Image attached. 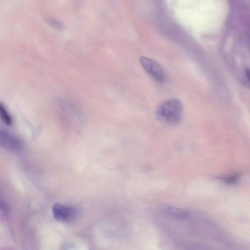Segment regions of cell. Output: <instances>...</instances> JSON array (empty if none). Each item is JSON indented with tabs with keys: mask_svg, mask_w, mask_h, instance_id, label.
Wrapping results in <instances>:
<instances>
[{
	"mask_svg": "<svg viewBox=\"0 0 250 250\" xmlns=\"http://www.w3.org/2000/svg\"><path fill=\"white\" fill-rule=\"evenodd\" d=\"M181 102L175 99L166 100L161 103L156 110V116L161 122L173 125L178 123L183 115Z\"/></svg>",
	"mask_w": 250,
	"mask_h": 250,
	"instance_id": "6da1fadb",
	"label": "cell"
},
{
	"mask_svg": "<svg viewBox=\"0 0 250 250\" xmlns=\"http://www.w3.org/2000/svg\"><path fill=\"white\" fill-rule=\"evenodd\" d=\"M139 61L144 70L153 79L158 82H164L165 81L166 74L159 63L150 58L144 56L140 58Z\"/></svg>",
	"mask_w": 250,
	"mask_h": 250,
	"instance_id": "7a4b0ae2",
	"label": "cell"
},
{
	"mask_svg": "<svg viewBox=\"0 0 250 250\" xmlns=\"http://www.w3.org/2000/svg\"><path fill=\"white\" fill-rule=\"evenodd\" d=\"M52 209L54 218L59 221L70 222L76 216L75 209L70 207L55 204L52 206Z\"/></svg>",
	"mask_w": 250,
	"mask_h": 250,
	"instance_id": "3957f363",
	"label": "cell"
},
{
	"mask_svg": "<svg viewBox=\"0 0 250 250\" xmlns=\"http://www.w3.org/2000/svg\"><path fill=\"white\" fill-rule=\"evenodd\" d=\"M0 146L7 149L17 151L21 149V144L14 136L5 131L0 130Z\"/></svg>",
	"mask_w": 250,
	"mask_h": 250,
	"instance_id": "277c9868",
	"label": "cell"
},
{
	"mask_svg": "<svg viewBox=\"0 0 250 250\" xmlns=\"http://www.w3.org/2000/svg\"><path fill=\"white\" fill-rule=\"evenodd\" d=\"M0 117L2 121L7 125L12 124V119L4 105L0 103Z\"/></svg>",
	"mask_w": 250,
	"mask_h": 250,
	"instance_id": "5b68a950",
	"label": "cell"
},
{
	"mask_svg": "<svg viewBox=\"0 0 250 250\" xmlns=\"http://www.w3.org/2000/svg\"><path fill=\"white\" fill-rule=\"evenodd\" d=\"M240 177V174L237 173L222 177L221 180L226 183L232 184L236 182Z\"/></svg>",
	"mask_w": 250,
	"mask_h": 250,
	"instance_id": "8992f818",
	"label": "cell"
},
{
	"mask_svg": "<svg viewBox=\"0 0 250 250\" xmlns=\"http://www.w3.org/2000/svg\"><path fill=\"white\" fill-rule=\"evenodd\" d=\"M48 21L50 25L56 28L62 29L63 28L62 23L56 19L51 18L48 19Z\"/></svg>",
	"mask_w": 250,
	"mask_h": 250,
	"instance_id": "52a82bcc",
	"label": "cell"
}]
</instances>
